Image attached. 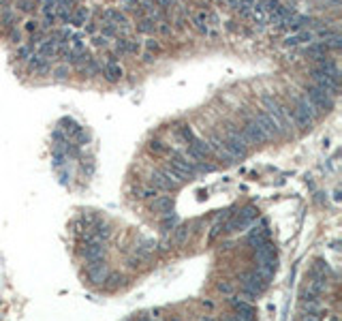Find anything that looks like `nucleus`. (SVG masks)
Returning a JSON list of instances; mask_svg holds the SVG:
<instances>
[{
    "mask_svg": "<svg viewBox=\"0 0 342 321\" xmlns=\"http://www.w3.org/2000/svg\"><path fill=\"white\" fill-rule=\"evenodd\" d=\"M156 2H158L163 9H171V7H175V0H156Z\"/></svg>",
    "mask_w": 342,
    "mask_h": 321,
    "instance_id": "nucleus-54",
    "label": "nucleus"
},
{
    "mask_svg": "<svg viewBox=\"0 0 342 321\" xmlns=\"http://www.w3.org/2000/svg\"><path fill=\"white\" fill-rule=\"evenodd\" d=\"M154 251H156V242H152V240H148V242H143L141 246H137V255L135 257H139V259H150V257L154 255Z\"/></svg>",
    "mask_w": 342,
    "mask_h": 321,
    "instance_id": "nucleus-27",
    "label": "nucleus"
},
{
    "mask_svg": "<svg viewBox=\"0 0 342 321\" xmlns=\"http://www.w3.org/2000/svg\"><path fill=\"white\" fill-rule=\"evenodd\" d=\"M92 45H94V48H98V49H105L107 45H109V39L107 37H103V34H94V37H92Z\"/></svg>",
    "mask_w": 342,
    "mask_h": 321,
    "instance_id": "nucleus-41",
    "label": "nucleus"
},
{
    "mask_svg": "<svg viewBox=\"0 0 342 321\" xmlns=\"http://www.w3.org/2000/svg\"><path fill=\"white\" fill-rule=\"evenodd\" d=\"M222 144H225V150L229 152L231 159H244L248 154V144L246 139L242 137L240 131H235V128H231L229 135L222 139Z\"/></svg>",
    "mask_w": 342,
    "mask_h": 321,
    "instance_id": "nucleus-2",
    "label": "nucleus"
},
{
    "mask_svg": "<svg viewBox=\"0 0 342 321\" xmlns=\"http://www.w3.org/2000/svg\"><path fill=\"white\" fill-rule=\"evenodd\" d=\"M293 103H295L293 107H297L299 112H304L306 116H310V118H312V120H317V118H319V113H321V112L317 110V107H314V103L310 101L306 95H302V96H295V101H293Z\"/></svg>",
    "mask_w": 342,
    "mask_h": 321,
    "instance_id": "nucleus-15",
    "label": "nucleus"
},
{
    "mask_svg": "<svg viewBox=\"0 0 342 321\" xmlns=\"http://www.w3.org/2000/svg\"><path fill=\"white\" fill-rule=\"evenodd\" d=\"M257 219V208L255 206H246L240 214L235 216L233 221H227V229L225 231H237V229H244L246 225H250L252 221Z\"/></svg>",
    "mask_w": 342,
    "mask_h": 321,
    "instance_id": "nucleus-7",
    "label": "nucleus"
},
{
    "mask_svg": "<svg viewBox=\"0 0 342 321\" xmlns=\"http://www.w3.org/2000/svg\"><path fill=\"white\" fill-rule=\"evenodd\" d=\"M255 2H257V0H237V7L235 9L240 11V15H244V17H246L248 11L255 7Z\"/></svg>",
    "mask_w": 342,
    "mask_h": 321,
    "instance_id": "nucleus-38",
    "label": "nucleus"
},
{
    "mask_svg": "<svg viewBox=\"0 0 342 321\" xmlns=\"http://www.w3.org/2000/svg\"><path fill=\"white\" fill-rule=\"evenodd\" d=\"M101 30H103V37H107V39H109V37H116V34H118V28H116L113 24H103Z\"/></svg>",
    "mask_w": 342,
    "mask_h": 321,
    "instance_id": "nucleus-43",
    "label": "nucleus"
},
{
    "mask_svg": "<svg viewBox=\"0 0 342 321\" xmlns=\"http://www.w3.org/2000/svg\"><path fill=\"white\" fill-rule=\"evenodd\" d=\"M107 274H109V270H107V263L103 259H96V261H88V268H86V276L90 283L94 285H101L105 283Z\"/></svg>",
    "mask_w": 342,
    "mask_h": 321,
    "instance_id": "nucleus-8",
    "label": "nucleus"
},
{
    "mask_svg": "<svg viewBox=\"0 0 342 321\" xmlns=\"http://www.w3.org/2000/svg\"><path fill=\"white\" fill-rule=\"evenodd\" d=\"M79 71H81V73H84L86 77H94V75L101 73V64H98L94 58H90V56H88V58L79 64Z\"/></svg>",
    "mask_w": 342,
    "mask_h": 321,
    "instance_id": "nucleus-23",
    "label": "nucleus"
},
{
    "mask_svg": "<svg viewBox=\"0 0 342 321\" xmlns=\"http://www.w3.org/2000/svg\"><path fill=\"white\" fill-rule=\"evenodd\" d=\"M231 216H233V210H227L225 214H222L220 219L214 223V227H212V231H210V236H208V240H210V242H214V240H216V236H220L222 231L227 229V221H229Z\"/></svg>",
    "mask_w": 342,
    "mask_h": 321,
    "instance_id": "nucleus-22",
    "label": "nucleus"
},
{
    "mask_svg": "<svg viewBox=\"0 0 342 321\" xmlns=\"http://www.w3.org/2000/svg\"><path fill=\"white\" fill-rule=\"evenodd\" d=\"M96 30H98V24L96 22H88V26H86V32L88 34H96Z\"/></svg>",
    "mask_w": 342,
    "mask_h": 321,
    "instance_id": "nucleus-53",
    "label": "nucleus"
},
{
    "mask_svg": "<svg viewBox=\"0 0 342 321\" xmlns=\"http://www.w3.org/2000/svg\"><path fill=\"white\" fill-rule=\"evenodd\" d=\"M148 150H150L152 154H156V157H165V154L169 152V148L165 146V144L160 142V139H152V142L148 144Z\"/></svg>",
    "mask_w": 342,
    "mask_h": 321,
    "instance_id": "nucleus-29",
    "label": "nucleus"
},
{
    "mask_svg": "<svg viewBox=\"0 0 342 321\" xmlns=\"http://www.w3.org/2000/svg\"><path fill=\"white\" fill-rule=\"evenodd\" d=\"M103 255H105V244H103L101 240H96V242H86V246L81 248V257H84L86 261L103 259Z\"/></svg>",
    "mask_w": 342,
    "mask_h": 321,
    "instance_id": "nucleus-12",
    "label": "nucleus"
},
{
    "mask_svg": "<svg viewBox=\"0 0 342 321\" xmlns=\"http://www.w3.org/2000/svg\"><path fill=\"white\" fill-rule=\"evenodd\" d=\"M222 321H235V319H233V317H229V319H222Z\"/></svg>",
    "mask_w": 342,
    "mask_h": 321,
    "instance_id": "nucleus-60",
    "label": "nucleus"
},
{
    "mask_svg": "<svg viewBox=\"0 0 342 321\" xmlns=\"http://www.w3.org/2000/svg\"><path fill=\"white\" fill-rule=\"evenodd\" d=\"M255 4H257L259 9H263V11H265V13H272L274 9H276L280 2H278V0H257Z\"/></svg>",
    "mask_w": 342,
    "mask_h": 321,
    "instance_id": "nucleus-37",
    "label": "nucleus"
},
{
    "mask_svg": "<svg viewBox=\"0 0 342 321\" xmlns=\"http://www.w3.org/2000/svg\"><path fill=\"white\" fill-rule=\"evenodd\" d=\"M37 48H39L37 54H41L43 58H54V56H58V43H56L54 37L43 39V41H41V43L37 45Z\"/></svg>",
    "mask_w": 342,
    "mask_h": 321,
    "instance_id": "nucleus-18",
    "label": "nucleus"
},
{
    "mask_svg": "<svg viewBox=\"0 0 342 321\" xmlns=\"http://www.w3.org/2000/svg\"><path fill=\"white\" fill-rule=\"evenodd\" d=\"M302 321H323V308L302 310Z\"/></svg>",
    "mask_w": 342,
    "mask_h": 321,
    "instance_id": "nucleus-33",
    "label": "nucleus"
},
{
    "mask_svg": "<svg viewBox=\"0 0 342 321\" xmlns=\"http://www.w3.org/2000/svg\"><path fill=\"white\" fill-rule=\"evenodd\" d=\"M150 182H152L154 189H160V191H175V189H178V186L171 182V180L163 172H160V169L152 172V176H150Z\"/></svg>",
    "mask_w": 342,
    "mask_h": 321,
    "instance_id": "nucleus-17",
    "label": "nucleus"
},
{
    "mask_svg": "<svg viewBox=\"0 0 342 321\" xmlns=\"http://www.w3.org/2000/svg\"><path fill=\"white\" fill-rule=\"evenodd\" d=\"M101 71H103V75H105V80H107V81H111V84L120 81V80H122V75H124L122 66H120V64H116V62H107V64L103 66Z\"/></svg>",
    "mask_w": 342,
    "mask_h": 321,
    "instance_id": "nucleus-19",
    "label": "nucleus"
},
{
    "mask_svg": "<svg viewBox=\"0 0 342 321\" xmlns=\"http://www.w3.org/2000/svg\"><path fill=\"white\" fill-rule=\"evenodd\" d=\"M306 96L314 103V107H317L319 112H329L331 107H334V96H329L327 92L321 90V88L314 84L306 88Z\"/></svg>",
    "mask_w": 342,
    "mask_h": 321,
    "instance_id": "nucleus-5",
    "label": "nucleus"
},
{
    "mask_svg": "<svg viewBox=\"0 0 342 321\" xmlns=\"http://www.w3.org/2000/svg\"><path fill=\"white\" fill-rule=\"evenodd\" d=\"M169 321H182V319H178V317H173V319H169Z\"/></svg>",
    "mask_w": 342,
    "mask_h": 321,
    "instance_id": "nucleus-59",
    "label": "nucleus"
},
{
    "mask_svg": "<svg viewBox=\"0 0 342 321\" xmlns=\"http://www.w3.org/2000/svg\"><path fill=\"white\" fill-rule=\"evenodd\" d=\"M17 7H19V11H30L32 9V0H19Z\"/></svg>",
    "mask_w": 342,
    "mask_h": 321,
    "instance_id": "nucleus-52",
    "label": "nucleus"
},
{
    "mask_svg": "<svg viewBox=\"0 0 342 321\" xmlns=\"http://www.w3.org/2000/svg\"><path fill=\"white\" fill-rule=\"evenodd\" d=\"M180 137H184V139H186V142H193V139H195V135H193V131H190V128H188V127H182V128H180Z\"/></svg>",
    "mask_w": 342,
    "mask_h": 321,
    "instance_id": "nucleus-50",
    "label": "nucleus"
},
{
    "mask_svg": "<svg viewBox=\"0 0 342 321\" xmlns=\"http://www.w3.org/2000/svg\"><path fill=\"white\" fill-rule=\"evenodd\" d=\"M312 80H314V86H319L321 90H325L329 96H336V95H338L340 86H338V81H336V80H331V77L323 75V73H321V71H317V69H312Z\"/></svg>",
    "mask_w": 342,
    "mask_h": 321,
    "instance_id": "nucleus-10",
    "label": "nucleus"
},
{
    "mask_svg": "<svg viewBox=\"0 0 342 321\" xmlns=\"http://www.w3.org/2000/svg\"><path fill=\"white\" fill-rule=\"evenodd\" d=\"M327 49L329 48L325 43H310L308 48H306V54H308L310 58H314V60H321V58H325Z\"/></svg>",
    "mask_w": 342,
    "mask_h": 321,
    "instance_id": "nucleus-26",
    "label": "nucleus"
},
{
    "mask_svg": "<svg viewBox=\"0 0 342 321\" xmlns=\"http://www.w3.org/2000/svg\"><path fill=\"white\" fill-rule=\"evenodd\" d=\"M216 287H218V291H220V293H225V296H233V291H235V289H233V285H231V283H227V281L218 283Z\"/></svg>",
    "mask_w": 342,
    "mask_h": 321,
    "instance_id": "nucleus-44",
    "label": "nucleus"
},
{
    "mask_svg": "<svg viewBox=\"0 0 342 321\" xmlns=\"http://www.w3.org/2000/svg\"><path fill=\"white\" fill-rule=\"evenodd\" d=\"M154 28H156V24H154L150 17H141V22L137 24V30H139V32H143V34H152Z\"/></svg>",
    "mask_w": 342,
    "mask_h": 321,
    "instance_id": "nucleus-34",
    "label": "nucleus"
},
{
    "mask_svg": "<svg viewBox=\"0 0 342 321\" xmlns=\"http://www.w3.org/2000/svg\"><path fill=\"white\" fill-rule=\"evenodd\" d=\"M242 137L246 139L248 146H259V144H265L267 142V137L263 135V131L257 127L255 120L244 124V128H242Z\"/></svg>",
    "mask_w": 342,
    "mask_h": 321,
    "instance_id": "nucleus-9",
    "label": "nucleus"
},
{
    "mask_svg": "<svg viewBox=\"0 0 342 321\" xmlns=\"http://www.w3.org/2000/svg\"><path fill=\"white\" fill-rule=\"evenodd\" d=\"M263 107H265L263 112L269 116V120L276 124L278 133H280V135H287V133L291 131V122H289L287 116H284V110H282L280 103L274 99V96H263Z\"/></svg>",
    "mask_w": 342,
    "mask_h": 321,
    "instance_id": "nucleus-1",
    "label": "nucleus"
},
{
    "mask_svg": "<svg viewBox=\"0 0 342 321\" xmlns=\"http://www.w3.org/2000/svg\"><path fill=\"white\" fill-rule=\"evenodd\" d=\"M255 122H257V127L263 131V135H265L267 139H274V137H278L280 133H278V128H276V124H274L272 120H269V116L265 112H257V116H255Z\"/></svg>",
    "mask_w": 342,
    "mask_h": 321,
    "instance_id": "nucleus-11",
    "label": "nucleus"
},
{
    "mask_svg": "<svg viewBox=\"0 0 342 321\" xmlns=\"http://www.w3.org/2000/svg\"><path fill=\"white\" fill-rule=\"evenodd\" d=\"M156 195H158V189H154V186H141V189L137 191V197H139V199L156 197Z\"/></svg>",
    "mask_w": 342,
    "mask_h": 321,
    "instance_id": "nucleus-36",
    "label": "nucleus"
},
{
    "mask_svg": "<svg viewBox=\"0 0 342 321\" xmlns=\"http://www.w3.org/2000/svg\"><path fill=\"white\" fill-rule=\"evenodd\" d=\"M120 54V56H128V51H126V39H118L116 41V56Z\"/></svg>",
    "mask_w": 342,
    "mask_h": 321,
    "instance_id": "nucleus-46",
    "label": "nucleus"
},
{
    "mask_svg": "<svg viewBox=\"0 0 342 321\" xmlns=\"http://www.w3.org/2000/svg\"><path fill=\"white\" fill-rule=\"evenodd\" d=\"M246 17H248V19H252L255 24H265V22H267V13L263 11V9H259L257 4L250 9V11H248Z\"/></svg>",
    "mask_w": 342,
    "mask_h": 321,
    "instance_id": "nucleus-28",
    "label": "nucleus"
},
{
    "mask_svg": "<svg viewBox=\"0 0 342 321\" xmlns=\"http://www.w3.org/2000/svg\"><path fill=\"white\" fill-rule=\"evenodd\" d=\"M231 306L235 308V321H257V308L250 302H244L237 296L231 298Z\"/></svg>",
    "mask_w": 342,
    "mask_h": 321,
    "instance_id": "nucleus-6",
    "label": "nucleus"
},
{
    "mask_svg": "<svg viewBox=\"0 0 342 321\" xmlns=\"http://www.w3.org/2000/svg\"><path fill=\"white\" fill-rule=\"evenodd\" d=\"M13 22H15V15H13L11 11H4V13H2V24L11 28V26H13Z\"/></svg>",
    "mask_w": 342,
    "mask_h": 321,
    "instance_id": "nucleus-49",
    "label": "nucleus"
},
{
    "mask_svg": "<svg viewBox=\"0 0 342 321\" xmlns=\"http://www.w3.org/2000/svg\"><path fill=\"white\" fill-rule=\"evenodd\" d=\"M175 225H178V219H175V216L171 214V212L163 214V219H160V227H163V231H171Z\"/></svg>",
    "mask_w": 342,
    "mask_h": 321,
    "instance_id": "nucleus-35",
    "label": "nucleus"
},
{
    "mask_svg": "<svg viewBox=\"0 0 342 321\" xmlns=\"http://www.w3.org/2000/svg\"><path fill=\"white\" fill-rule=\"evenodd\" d=\"M62 124H64V131L69 133V135H75V137L81 135V127H79V124H77L75 120H71V118H64V120H62Z\"/></svg>",
    "mask_w": 342,
    "mask_h": 321,
    "instance_id": "nucleus-30",
    "label": "nucleus"
},
{
    "mask_svg": "<svg viewBox=\"0 0 342 321\" xmlns=\"http://www.w3.org/2000/svg\"><path fill=\"white\" fill-rule=\"evenodd\" d=\"M146 49L150 51V54H158V51H160V43H158L156 39H148L146 41Z\"/></svg>",
    "mask_w": 342,
    "mask_h": 321,
    "instance_id": "nucleus-45",
    "label": "nucleus"
},
{
    "mask_svg": "<svg viewBox=\"0 0 342 321\" xmlns=\"http://www.w3.org/2000/svg\"><path fill=\"white\" fill-rule=\"evenodd\" d=\"M105 281H109V283H107V287H109V289H116L118 285H122L124 276H122V274H107Z\"/></svg>",
    "mask_w": 342,
    "mask_h": 321,
    "instance_id": "nucleus-40",
    "label": "nucleus"
},
{
    "mask_svg": "<svg viewBox=\"0 0 342 321\" xmlns=\"http://www.w3.org/2000/svg\"><path fill=\"white\" fill-rule=\"evenodd\" d=\"M201 321H214V319H201Z\"/></svg>",
    "mask_w": 342,
    "mask_h": 321,
    "instance_id": "nucleus-61",
    "label": "nucleus"
},
{
    "mask_svg": "<svg viewBox=\"0 0 342 321\" xmlns=\"http://www.w3.org/2000/svg\"><path fill=\"white\" fill-rule=\"evenodd\" d=\"M293 13H295V9L291 7V4H278L272 13H267V22H272V24L278 26V24H282L287 17H291Z\"/></svg>",
    "mask_w": 342,
    "mask_h": 321,
    "instance_id": "nucleus-14",
    "label": "nucleus"
},
{
    "mask_svg": "<svg viewBox=\"0 0 342 321\" xmlns=\"http://www.w3.org/2000/svg\"><path fill=\"white\" fill-rule=\"evenodd\" d=\"M154 32L163 34V37H169V34H171V24L169 22H158L156 28H154Z\"/></svg>",
    "mask_w": 342,
    "mask_h": 321,
    "instance_id": "nucleus-42",
    "label": "nucleus"
},
{
    "mask_svg": "<svg viewBox=\"0 0 342 321\" xmlns=\"http://www.w3.org/2000/svg\"><path fill=\"white\" fill-rule=\"evenodd\" d=\"M240 281H242V289H246V291L255 293V296H261V293L267 289V285H269V281H265V278H263L257 270L244 272V274L240 276Z\"/></svg>",
    "mask_w": 342,
    "mask_h": 321,
    "instance_id": "nucleus-3",
    "label": "nucleus"
},
{
    "mask_svg": "<svg viewBox=\"0 0 342 321\" xmlns=\"http://www.w3.org/2000/svg\"><path fill=\"white\" fill-rule=\"evenodd\" d=\"M135 321H156L154 317H148V315H139V317H135Z\"/></svg>",
    "mask_w": 342,
    "mask_h": 321,
    "instance_id": "nucleus-57",
    "label": "nucleus"
},
{
    "mask_svg": "<svg viewBox=\"0 0 342 321\" xmlns=\"http://www.w3.org/2000/svg\"><path fill=\"white\" fill-rule=\"evenodd\" d=\"M308 289H312L314 293H323L325 289H327V278H325V276H314Z\"/></svg>",
    "mask_w": 342,
    "mask_h": 321,
    "instance_id": "nucleus-31",
    "label": "nucleus"
},
{
    "mask_svg": "<svg viewBox=\"0 0 342 321\" xmlns=\"http://www.w3.org/2000/svg\"><path fill=\"white\" fill-rule=\"evenodd\" d=\"M30 51H32V48H30V45H24V48L17 49V58L19 60H28L30 58Z\"/></svg>",
    "mask_w": 342,
    "mask_h": 321,
    "instance_id": "nucleus-48",
    "label": "nucleus"
},
{
    "mask_svg": "<svg viewBox=\"0 0 342 321\" xmlns=\"http://www.w3.org/2000/svg\"><path fill=\"white\" fill-rule=\"evenodd\" d=\"M126 51H128V54H133V56H139V54H141V43H139V41L126 39Z\"/></svg>",
    "mask_w": 342,
    "mask_h": 321,
    "instance_id": "nucleus-39",
    "label": "nucleus"
},
{
    "mask_svg": "<svg viewBox=\"0 0 342 321\" xmlns=\"http://www.w3.org/2000/svg\"><path fill=\"white\" fill-rule=\"evenodd\" d=\"M169 165L175 169L178 174H182L186 180H193L197 176V165L190 160L188 157H186L184 152H175L173 157L169 159Z\"/></svg>",
    "mask_w": 342,
    "mask_h": 321,
    "instance_id": "nucleus-4",
    "label": "nucleus"
},
{
    "mask_svg": "<svg viewBox=\"0 0 342 321\" xmlns=\"http://www.w3.org/2000/svg\"><path fill=\"white\" fill-rule=\"evenodd\" d=\"M9 37H11L13 43H19V32H17V30H11V32H9Z\"/></svg>",
    "mask_w": 342,
    "mask_h": 321,
    "instance_id": "nucleus-56",
    "label": "nucleus"
},
{
    "mask_svg": "<svg viewBox=\"0 0 342 321\" xmlns=\"http://www.w3.org/2000/svg\"><path fill=\"white\" fill-rule=\"evenodd\" d=\"M265 242H267V229H252L250 236H248V244L255 248V251L259 246L265 244Z\"/></svg>",
    "mask_w": 342,
    "mask_h": 321,
    "instance_id": "nucleus-25",
    "label": "nucleus"
},
{
    "mask_svg": "<svg viewBox=\"0 0 342 321\" xmlns=\"http://www.w3.org/2000/svg\"><path fill=\"white\" fill-rule=\"evenodd\" d=\"M88 17H90V9L88 7H75L73 13H71V17H69V22L73 26H84Z\"/></svg>",
    "mask_w": 342,
    "mask_h": 321,
    "instance_id": "nucleus-24",
    "label": "nucleus"
},
{
    "mask_svg": "<svg viewBox=\"0 0 342 321\" xmlns=\"http://www.w3.org/2000/svg\"><path fill=\"white\" fill-rule=\"evenodd\" d=\"M51 24H56V13H43V26L49 28Z\"/></svg>",
    "mask_w": 342,
    "mask_h": 321,
    "instance_id": "nucleus-51",
    "label": "nucleus"
},
{
    "mask_svg": "<svg viewBox=\"0 0 342 321\" xmlns=\"http://www.w3.org/2000/svg\"><path fill=\"white\" fill-rule=\"evenodd\" d=\"M302 304H321V293H314L312 289L302 291Z\"/></svg>",
    "mask_w": 342,
    "mask_h": 321,
    "instance_id": "nucleus-32",
    "label": "nucleus"
},
{
    "mask_svg": "<svg viewBox=\"0 0 342 321\" xmlns=\"http://www.w3.org/2000/svg\"><path fill=\"white\" fill-rule=\"evenodd\" d=\"M54 77L56 80H64V77H69V66H56Z\"/></svg>",
    "mask_w": 342,
    "mask_h": 321,
    "instance_id": "nucleus-47",
    "label": "nucleus"
},
{
    "mask_svg": "<svg viewBox=\"0 0 342 321\" xmlns=\"http://www.w3.org/2000/svg\"><path fill=\"white\" fill-rule=\"evenodd\" d=\"M225 2H227V4H229V7H231V9H235V7H237V0H225Z\"/></svg>",
    "mask_w": 342,
    "mask_h": 321,
    "instance_id": "nucleus-58",
    "label": "nucleus"
},
{
    "mask_svg": "<svg viewBox=\"0 0 342 321\" xmlns=\"http://www.w3.org/2000/svg\"><path fill=\"white\" fill-rule=\"evenodd\" d=\"M39 28V24L34 22V19H28V22H26V30H30V32H32V30H37Z\"/></svg>",
    "mask_w": 342,
    "mask_h": 321,
    "instance_id": "nucleus-55",
    "label": "nucleus"
},
{
    "mask_svg": "<svg viewBox=\"0 0 342 321\" xmlns=\"http://www.w3.org/2000/svg\"><path fill=\"white\" fill-rule=\"evenodd\" d=\"M152 210L158 212V214H167V212L173 210V199L169 195H156L152 201Z\"/></svg>",
    "mask_w": 342,
    "mask_h": 321,
    "instance_id": "nucleus-20",
    "label": "nucleus"
},
{
    "mask_svg": "<svg viewBox=\"0 0 342 321\" xmlns=\"http://www.w3.org/2000/svg\"><path fill=\"white\" fill-rule=\"evenodd\" d=\"M28 66H30V71H34L37 75H45V73H49V71H51L49 58H43L41 54H30Z\"/></svg>",
    "mask_w": 342,
    "mask_h": 321,
    "instance_id": "nucleus-13",
    "label": "nucleus"
},
{
    "mask_svg": "<svg viewBox=\"0 0 342 321\" xmlns=\"http://www.w3.org/2000/svg\"><path fill=\"white\" fill-rule=\"evenodd\" d=\"M312 39H314L312 32H308V30H297V32H293V34H289V37H284L282 43L287 45V48H297V45H302V43H310Z\"/></svg>",
    "mask_w": 342,
    "mask_h": 321,
    "instance_id": "nucleus-16",
    "label": "nucleus"
},
{
    "mask_svg": "<svg viewBox=\"0 0 342 321\" xmlns=\"http://www.w3.org/2000/svg\"><path fill=\"white\" fill-rule=\"evenodd\" d=\"M173 244L175 246H182V244H186V242H188V236H190V225L188 223H184V225H175L173 229Z\"/></svg>",
    "mask_w": 342,
    "mask_h": 321,
    "instance_id": "nucleus-21",
    "label": "nucleus"
}]
</instances>
